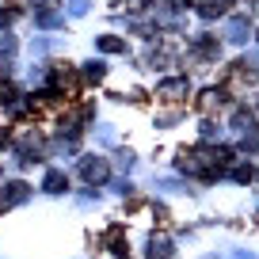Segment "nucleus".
Masks as SVG:
<instances>
[{
    "label": "nucleus",
    "mask_w": 259,
    "mask_h": 259,
    "mask_svg": "<svg viewBox=\"0 0 259 259\" xmlns=\"http://www.w3.org/2000/svg\"><path fill=\"white\" fill-rule=\"evenodd\" d=\"M191 54L198 57V61H213V57H218V38H210V34H198V38L191 42Z\"/></svg>",
    "instance_id": "f03ea898"
},
{
    "label": "nucleus",
    "mask_w": 259,
    "mask_h": 259,
    "mask_svg": "<svg viewBox=\"0 0 259 259\" xmlns=\"http://www.w3.org/2000/svg\"><path fill=\"white\" fill-rule=\"evenodd\" d=\"M187 88H191V84H187V76H171V80H164L160 88H156V96H160L164 103H179V99L187 96Z\"/></svg>",
    "instance_id": "f257e3e1"
},
{
    "label": "nucleus",
    "mask_w": 259,
    "mask_h": 259,
    "mask_svg": "<svg viewBox=\"0 0 259 259\" xmlns=\"http://www.w3.org/2000/svg\"><path fill=\"white\" fill-rule=\"evenodd\" d=\"M244 34H248V16H233V23H229V38L244 42Z\"/></svg>",
    "instance_id": "20e7f679"
},
{
    "label": "nucleus",
    "mask_w": 259,
    "mask_h": 259,
    "mask_svg": "<svg viewBox=\"0 0 259 259\" xmlns=\"http://www.w3.org/2000/svg\"><path fill=\"white\" fill-rule=\"evenodd\" d=\"M202 16H206V19L225 16V0H202Z\"/></svg>",
    "instance_id": "0eeeda50"
},
{
    "label": "nucleus",
    "mask_w": 259,
    "mask_h": 259,
    "mask_svg": "<svg viewBox=\"0 0 259 259\" xmlns=\"http://www.w3.org/2000/svg\"><path fill=\"white\" fill-rule=\"evenodd\" d=\"M103 76H107L103 61H88V65H84V80H88V84H99Z\"/></svg>",
    "instance_id": "39448f33"
},
{
    "label": "nucleus",
    "mask_w": 259,
    "mask_h": 259,
    "mask_svg": "<svg viewBox=\"0 0 259 259\" xmlns=\"http://www.w3.org/2000/svg\"><path fill=\"white\" fill-rule=\"evenodd\" d=\"M84 179H92V183L107 179V164L103 160H84Z\"/></svg>",
    "instance_id": "7ed1b4c3"
},
{
    "label": "nucleus",
    "mask_w": 259,
    "mask_h": 259,
    "mask_svg": "<svg viewBox=\"0 0 259 259\" xmlns=\"http://www.w3.org/2000/svg\"><path fill=\"white\" fill-rule=\"evenodd\" d=\"M38 23H42V27H57V23H61V16L46 8V12H38Z\"/></svg>",
    "instance_id": "6e6552de"
},
{
    "label": "nucleus",
    "mask_w": 259,
    "mask_h": 259,
    "mask_svg": "<svg viewBox=\"0 0 259 259\" xmlns=\"http://www.w3.org/2000/svg\"><path fill=\"white\" fill-rule=\"evenodd\" d=\"M99 50H103V54H122V50H126V42L114 38V34H103V38H99Z\"/></svg>",
    "instance_id": "423d86ee"
}]
</instances>
